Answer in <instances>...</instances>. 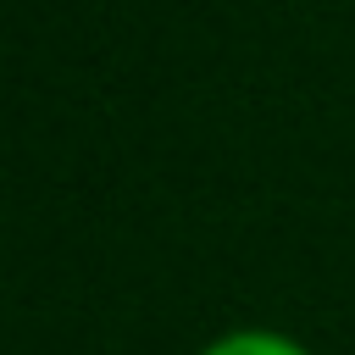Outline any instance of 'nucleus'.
I'll use <instances>...</instances> for the list:
<instances>
[{
    "mask_svg": "<svg viewBox=\"0 0 355 355\" xmlns=\"http://www.w3.org/2000/svg\"><path fill=\"white\" fill-rule=\"evenodd\" d=\"M200 355H311V344H300L283 327H227V333L205 338Z\"/></svg>",
    "mask_w": 355,
    "mask_h": 355,
    "instance_id": "obj_1",
    "label": "nucleus"
}]
</instances>
